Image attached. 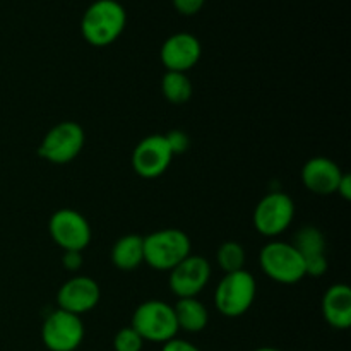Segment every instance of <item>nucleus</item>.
Here are the masks:
<instances>
[{
  "instance_id": "1",
  "label": "nucleus",
  "mask_w": 351,
  "mask_h": 351,
  "mask_svg": "<svg viewBox=\"0 0 351 351\" xmlns=\"http://www.w3.org/2000/svg\"><path fill=\"white\" fill-rule=\"evenodd\" d=\"M127 24V12L117 0H96L84 10L81 33L86 43L103 48L122 36Z\"/></svg>"
},
{
  "instance_id": "2",
  "label": "nucleus",
  "mask_w": 351,
  "mask_h": 351,
  "mask_svg": "<svg viewBox=\"0 0 351 351\" xmlns=\"http://www.w3.org/2000/svg\"><path fill=\"white\" fill-rule=\"evenodd\" d=\"M144 263L156 271H171L191 256V239L178 228H163L143 237Z\"/></svg>"
},
{
  "instance_id": "3",
  "label": "nucleus",
  "mask_w": 351,
  "mask_h": 351,
  "mask_svg": "<svg viewBox=\"0 0 351 351\" xmlns=\"http://www.w3.org/2000/svg\"><path fill=\"white\" fill-rule=\"evenodd\" d=\"M256 278L245 269L226 273L215 291V304L223 317L237 319L250 311L256 302Z\"/></svg>"
},
{
  "instance_id": "4",
  "label": "nucleus",
  "mask_w": 351,
  "mask_h": 351,
  "mask_svg": "<svg viewBox=\"0 0 351 351\" xmlns=\"http://www.w3.org/2000/svg\"><path fill=\"white\" fill-rule=\"evenodd\" d=\"M132 326L144 341L167 343L177 338L178 326L173 305L161 300H146L132 314Z\"/></svg>"
},
{
  "instance_id": "5",
  "label": "nucleus",
  "mask_w": 351,
  "mask_h": 351,
  "mask_svg": "<svg viewBox=\"0 0 351 351\" xmlns=\"http://www.w3.org/2000/svg\"><path fill=\"white\" fill-rule=\"evenodd\" d=\"M259 264L263 273L276 283L295 285L307 276L304 257L291 243L281 240H273L263 247Z\"/></svg>"
},
{
  "instance_id": "6",
  "label": "nucleus",
  "mask_w": 351,
  "mask_h": 351,
  "mask_svg": "<svg viewBox=\"0 0 351 351\" xmlns=\"http://www.w3.org/2000/svg\"><path fill=\"white\" fill-rule=\"evenodd\" d=\"M84 130L77 122L64 120L45 134L36 153L51 165H67L81 154L84 147Z\"/></svg>"
},
{
  "instance_id": "7",
  "label": "nucleus",
  "mask_w": 351,
  "mask_h": 351,
  "mask_svg": "<svg viewBox=\"0 0 351 351\" xmlns=\"http://www.w3.org/2000/svg\"><path fill=\"white\" fill-rule=\"evenodd\" d=\"M295 218L293 199L281 191L269 192L254 209V226L267 239H276L287 232Z\"/></svg>"
},
{
  "instance_id": "8",
  "label": "nucleus",
  "mask_w": 351,
  "mask_h": 351,
  "mask_svg": "<svg viewBox=\"0 0 351 351\" xmlns=\"http://www.w3.org/2000/svg\"><path fill=\"white\" fill-rule=\"evenodd\" d=\"M84 339L81 317L62 308L50 312L41 328V341L48 351H75Z\"/></svg>"
},
{
  "instance_id": "9",
  "label": "nucleus",
  "mask_w": 351,
  "mask_h": 351,
  "mask_svg": "<svg viewBox=\"0 0 351 351\" xmlns=\"http://www.w3.org/2000/svg\"><path fill=\"white\" fill-rule=\"evenodd\" d=\"M48 232L51 240L62 250H75L82 252L91 242V225L88 219L75 209H58L50 216Z\"/></svg>"
},
{
  "instance_id": "10",
  "label": "nucleus",
  "mask_w": 351,
  "mask_h": 351,
  "mask_svg": "<svg viewBox=\"0 0 351 351\" xmlns=\"http://www.w3.org/2000/svg\"><path fill=\"white\" fill-rule=\"evenodd\" d=\"M173 153L163 134H151L139 141L132 151V168L141 178L154 180L170 168Z\"/></svg>"
},
{
  "instance_id": "11",
  "label": "nucleus",
  "mask_w": 351,
  "mask_h": 351,
  "mask_svg": "<svg viewBox=\"0 0 351 351\" xmlns=\"http://www.w3.org/2000/svg\"><path fill=\"white\" fill-rule=\"evenodd\" d=\"M209 280H211L209 261L202 256L191 254L170 271L168 287L178 298H192L197 297L208 287Z\"/></svg>"
},
{
  "instance_id": "12",
  "label": "nucleus",
  "mask_w": 351,
  "mask_h": 351,
  "mask_svg": "<svg viewBox=\"0 0 351 351\" xmlns=\"http://www.w3.org/2000/svg\"><path fill=\"white\" fill-rule=\"evenodd\" d=\"M99 298H101L99 285L93 278L81 276V274L65 281L57 291L58 308L79 317L86 312H91L98 305Z\"/></svg>"
},
{
  "instance_id": "13",
  "label": "nucleus",
  "mask_w": 351,
  "mask_h": 351,
  "mask_svg": "<svg viewBox=\"0 0 351 351\" xmlns=\"http://www.w3.org/2000/svg\"><path fill=\"white\" fill-rule=\"evenodd\" d=\"M202 47L201 41L191 33H175L165 40L161 45L160 58L165 69L170 72H185L201 60Z\"/></svg>"
},
{
  "instance_id": "14",
  "label": "nucleus",
  "mask_w": 351,
  "mask_h": 351,
  "mask_svg": "<svg viewBox=\"0 0 351 351\" xmlns=\"http://www.w3.org/2000/svg\"><path fill=\"white\" fill-rule=\"evenodd\" d=\"M291 245L304 257L307 276L321 278L328 273L329 263L326 256V237L317 226H302Z\"/></svg>"
},
{
  "instance_id": "15",
  "label": "nucleus",
  "mask_w": 351,
  "mask_h": 351,
  "mask_svg": "<svg viewBox=\"0 0 351 351\" xmlns=\"http://www.w3.org/2000/svg\"><path fill=\"white\" fill-rule=\"evenodd\" d=\"M343 173L345 171L331 158L315 156L305 161L302 168V182L312 194L332 195L336 194Z\"/></svg>"
},
{
  "instance_id": "16",
  "label": "nucleus",
  "mask_w": 351,
  "mask_h": 351,
  "mask_svg": "<svg viewBox=\"0 0 351 351\" xmlns=\"http://www.w3.org/2000/svg\"><path fill=\"white\" fill-rule=\"evenodd\" d=\"M322 315L332 329L346 331L351 326V290L348 285L336 283L322 297Z\"/></svg>"
},
{
  "instance_id": "17",
  "label": "nucleus",
  "mask_w": 351,
  "mask_h": 351,
  "mask_svg": "<svg viewBox=\"0 0 351 351\" xmlns=\"http://www.w3.org/2000/svg\"><path fill=\"white\" fill-rule=\"evenodd\" d=\"M112 263L120 271H134L144 263V239L136 233L123 235L113 243Z\"/></svg>"
},
{
  "instance_id": "18",
  "label": "nucleus",
  "mask_w": 351,
  "mask_h": 351,
  "mask_svg": "<svg viewBox=\"0 0 351 351\" xmlns=\"http://www.w3.org/2000/svg\"><path fill=\"white\" fill-rule=\"evenodd\" d=\"M175 311V319H177L178 331L185 332H201L204 331L206 326L209 322V314L208 308L202 302H199L197 298H178V302L173 307Z\"/></svg>"
},
{
  "instance_id": "19",
  "label": "nucleus",
  "mask_w": 351,
  "mask_h": 351,
  "mask_svg": "<svg viewBox=\"0 0 351 351\" xmlns=\"http://www.w3.org/2000/svg\"><path fill=\"white\" fill-rule=\"evenodd\" d=\"M161 91L171 105H184L192 98V82L185 72H165L161 79Z\"/></svg>"
},
{
  "instance_id": "20",
  "label": "nucleus",
  "mask_w": 351,
  "mask_h": 351,
  "mask_svg": "<svg viewBox=\"0 0 351 351\" xmlns=\"http://www.w3.org/2000/svg\"><path fill=\"white\" fill-rule=\"evenodd\" d=\"M216 261L218 266L221 267L223 273H235V271L243 269L245 264V250L235 240H226L219 245L218 252H216Z\"/></svg>"
},
{
  "instance_id": "21",
  "label": "nucleus",
  "mask_w": 351,
  "mask_h": 351,
  "mask_svg": "<svg viewBox=\"0 0 351 351\" xmlns=\"http://www.w3.org/2000/svg\"><path fill=\"white\" fill-rule=\"evenodd\" d=\"M143 346L144 339L132 326L122 328L113 338V350L115 351H143Z\"/></svg>"
},
{
  "instance_id": "22",
  "label": "nucleus",
  "mask_w": 351,
  "mask_h": 351,
  "mask_svg": "<svg viewBox=\"0 0 351 351\" xmlns=\"http://www.w3.org/2000/svg\"><path fill=\"white\" fill-rule=\"evenodd\" d=\"M163 136L165 139H167L173 156H177V154H184L185 151L189 149V146H191V139H189L187 132H184V130L180 129H173L168 134H163Z\"/></svg>"
},
{
  "instance_id": "23",
  "label": "nucleus",
  "mask_w": 351,
  "mask_h": 351,
  "mask_svg": "<svg viewBox=\"0 0 351 351\" xmlns=\"http://www.w3.org/2000/svg\"><path fill=\"white\" fill-rule=\"evenodd\" d=\"M171 2L182 16H194L204 7L206 0H171Z\"/></svg>"
},
{
  "instance_id": "24",
  "label": "nucleus",
  "mask_w": 351,
  "mask_h": 351,
  "mask_svg": "<svg viewBox=\"0 0 351 351\" xmlns=\"http://www.w3.org/2000/svg\"><path fill=\"white\" fill-rule=\"evenodd\" d=\"M82 252H75V250H65L62 256V266L71 273H77L82 267Z\"/></svg>"
},
{
  "instance_id": "25",
  "label": "nucleus",
  "mask_w": 351,
  "mask_h": 351,
  "mask_svg": "<svg viewBox=\"0 0 351 351\" xmlns=\"http://www.w3.org/2000/svg\"><path fill=\"white\" fill-rule=\"evenodd\" d=\"M161 351H201L195 345H192L191 341H185V339L173 338L170 341L163 343V348Z\"/></svg>"
},
{
  "instance_id": "26",
  "label": "nucleus",
  "mask_w": 351,
  "mask_h": 351,
  "mask_svg": "<svg viewBox=\"0 0 351 351\" xmlns=\"http://www.w3.org/2000/svg\"><path fill=\"white\" fill-rule=\"evenodd\" d=\"M336 194L341 195L343 201H351V175L343 173L341 180H339L338 189H336Z\"/></svg>"
},
{
  "instance_id": "27",
  "label": "nucleus",
  "mask_w": 351,
  "mask_h": 351,
  "mask_svg": "<svg viewBox=\"0 0 351 351\" xmlns=\"http://www.w3.org/2000/svg\"><path fill=\"white\" fill-rule=\"evenodd\" d=\"M254 351H281V350L271 348V346H263V348H257V350H254Z\"/></svg>"
}]
</instances>
